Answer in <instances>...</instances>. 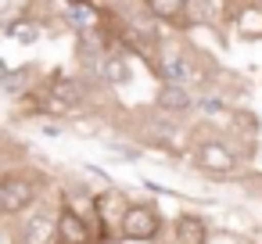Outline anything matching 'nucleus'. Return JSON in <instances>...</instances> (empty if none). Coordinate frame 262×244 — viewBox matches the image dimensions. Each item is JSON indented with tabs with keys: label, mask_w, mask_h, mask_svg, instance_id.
<instances>
[{
	"label": "nucleus",
	"mask_w": 262,
	"mask_h": 244,
	"mask_svg": "<svg viewBox=\"0 0 262 244\" xmlns=\"http://www.w3.org/2000/svg\"><path fill=\"white\" fill-rule=\"evenodd\" d=\"M155 104H158V112H162V115L180 119L183 112H190L194 97H190V90H183V86H169V83H162V90H158Z\"/></svg>",
	"instance_id": "8"
},
{
	"label": "nucleus",
	"mask_w": 262,
	"mask_h": 244,
	"mask_svg": "<svg viewBox=\"0 0 262 244\" xmlns=\"http://www.w3.org/2000/svg\"><path fill=\"white\" fill-rule=\"evenodd\" d=\"M43 176L40 172H18V169H4L0 172V215H22L33 205H40L43 194Z\"/></svg>",
	"instance_id": "1"
},
{
	"label": "nucleus",
	"mask_w": 262,
	"mask_h": 244,
	"mask_svg": "<svg viewBox=\"0 0 262 244\" xmlns=\"http://www.w3.org/2000/svg\"><path fill=\"white\" fill-rule=\"evenodd\" d=\"M144 15H147L155 26H169V29H180V33L190 29V22H187V4H183V0H151V4H144Z\"/></svg>",
	"instance_id": "4"
},
{
	"label": "nucleus",
	"mask_w": 262,
	"mask_h": 244,
	"mask_svg": "<svg viewBox=\"0 0 262 244\" xmlns=\"http://www.w3.org/2000/svg\"><path fill=\"white\" fill-rule=\"evenodd\" d=\"M33 69H15V72H4V76H0V90H4V94H33Z\"/></svg>",
	"instance_id": "9"
},
{
	"label": "nucleus",
	"mask_w": 262,
	"mask_h": 244,
	"mask_svg": "<svg viewBox=\"0 0 262 244\" xmlns=\"http://www.w3.org/2000/svg\"><path fill=\"white\" fill-rule=\"evenodd\" d=\"M158 233H162V215H158V208L147 205V201H129L126 212H122V219H119V226H115V237L133 240V244L155 240Z\"/></svg>",
	"instance_id": "3"
},
{
	"label": "nucleus",
	"mask_w": 262,
	"mask_h": 244,
	"mask_svg": "<svg viewBox=\"0 0 262 244\" xmlns=\"http://www.w3.org/2000/svg\"><path fill=\"white\" fill-rule=\"evenodd\" d=\"M194 165L208 176H233L241 169V158L237 151L223 140V137H198L194 140Z\"/></svg>",
	"instance_id": "2"
},
{
	"label": "nucleus",
	"mask_w": 262,
	"mask_h": 244,
	"mask_svg": "<svg viewBox=\"0 0 262 244\" xmlns=\"http://www.w3.org/2000/svg\"><path fill=\"white\" fill-rule=\"evenodd\" d=\"M172 237H176V244H208L212 230L198 212H180L172 223Z\"/></svg>",
	"instance_id": "5"
},
{
	"label": "nucleus",
	"mask_w": 262,
	"mask_h": 244,
	"mask_svg": "<svg viewBox=\"0 0 262 244\" xmlns=\"http://www.w3.org/2000/svg\"><path fill=\"white\" fill-rule=\"evenodd\" d=\"M230 26L244 40H262V4H233Z\"/></svg>",
	"instance_id": "6"
},
{
	"label": "nucleus",
	"mask_w": 262,
	"mask_h": 244,
	"mask_svg": "<svg viewBox=\"0 0 262 244\" xmlns=\"http://www.w3.org/2000/svg\"><path fill=\"white\" fill-rule=\"evenodd\" d=\"M230 133L244 144V158H248L255 151V144H258V119L248 108H233L230 112Z\"/></svg>",
	"instance_id": "7"
}]
</instances>
